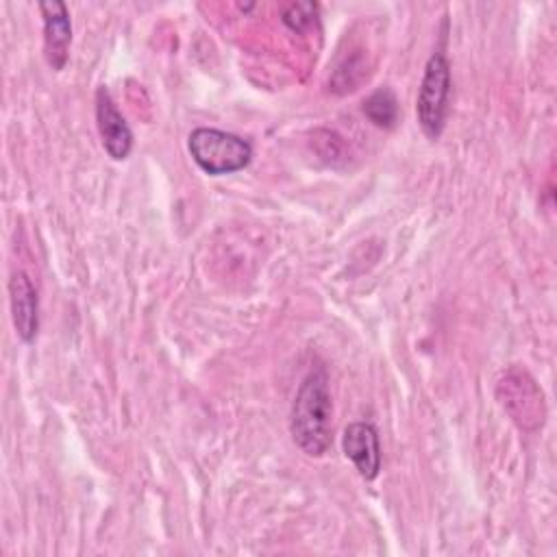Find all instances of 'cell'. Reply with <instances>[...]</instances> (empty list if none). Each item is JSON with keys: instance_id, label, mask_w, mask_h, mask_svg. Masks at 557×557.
<instances>
[{"instance_id": "7", "label": "cell", "mask_w": 557, "mask_h": 557, "mask_svg": "<svg viewBox=\"0 0 557 557\" xmlns=\"http://www.w3.org/2000/svg\"><path fill=\"white\" fill-rule=\"evenodd\" d=\"M9 302L15 333L22 342L30 344L39 329V298L37 289L24 272H13L9 278Z\"/></svg>"}, {"instance_id": "6", "label": "cell", "mask_w": 557, "mask_h": 557, "mask_svg": "<svg viewBox=\"0 0 557 557\" xmlns=\"http://www.w3.org/2000/svg\"><path fill=\"white\" fill-rule=\"evenodd\" d=\"M44 17V54L48 65L59 72L67 63V52L72 44V22L67 7L59 0H48L39 4Z\"/></svg>"}, {"instance_id": "3", "label": "cell", "mask_w": 557, "mask_h": 557, "mask_svg": "<svg viewBox=\"0 0 557 557\" xmlns=\"http://www.w3.org/2000/svg\"><path fill=\"white\" fill-rule=\"evenodd\" d=\"M450 102V65L442 52L429 57L420 81L416 113L422 133L429 139H437L444 131Z\"/></svg>"}, {"instance_id": "2", "label": "cell", "mask_w": 557, "mask_h": 557, "mask_svg": "<svg viewBox=\"0 0 557 557\" xmlns=\"http://www.w3.org/2000/svg\"><path fill=\"white\" fill-rule=\"evenodd\" d=\"M187 148L196 165L209 176L239 172L252 159L250 141L235 133L209 126L194 128L187 137Z\"/></svg>"}, {"instance_id": "8", "label": "cell", "mask_w": 557, "mask_h": 557, "mask_svg": "<svg viewBox=\"0 0 557 557\" xmlns=\"http://www.w3.org/2000/svg\"><path fill=\"white\" fill-rule=\"evenodd\" d=\"M366 117L379 128H394L398 122V100L389 87H379L363 100Z\"/></svg>"}, {"instance_id": "9", "label": "cell", "mask_w": 557, "mask_h": 557, "mask_svg": "<svg viewBox=\"0 0 557 557\" xmlns=\"http://www.w3.org/2000/svg\"><path fill=\"white\" fill-rule=\"evenodd\" d=\"M315 11L318 7L313 2H292L285 11H283V22L292 28V30H305L307 26L313 24L315 20Z\"/></svg>"}, {"instance_id": "4", "label": "cell", "mask_w": 557, "mask_h": 557, "mask_svg": "<svg viewBox=\"0 0 557 557\" xmlns=\"http://www.w3.org/2000/svg\"><path fill=\"white\" fill-rule=\"evenodd\" d=\"M96 126L104 152L113 161H122L133 150V133L124 115L117 111L109 89L100 85L96 89Z\"/></svg>"}, {"instance_id": "5", "label": "cell", "mask_w": 557, "mask_h": 557, "mask_svg": "<svg viewBox=\"0 0 557 557\" xmlns=\"http://www.w3.org/2000/svg\"><path fill=\"white\" fill-rule=\"evenodd\" d=\"M344 455L352 461L361 479L374 481L381 472L379 433L370 422H350L342 435Z\"/></svg>"}, {"instance_id": "1", "label": "cell", "mask_w": 557, "mask_h": 557, "mask_svg": "<svg viewBox=\"0 0 557 557\" xmlns=\"http://www.w3.org/2000/svg\"><path fill=\"white\" fill-rule=\"evenodd\" d=\"M333 400L324 366H315L302 379L289 413V433L294 444L307 457H322L333 440Z\"/></svg>"}]
</instances>
